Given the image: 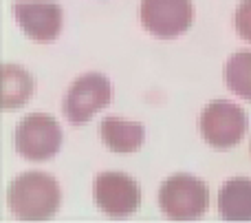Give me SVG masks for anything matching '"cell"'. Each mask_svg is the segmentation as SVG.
Segmentation results:
<instances>
[{
  "instance_id": "cell-1",
  "label": "cell",
  "mask_w": 251,
  "mask_h": 223,
  "mask_svg": "<svg viewBox=\"0 0 251 223\" xmlns=\"http://www.w3.org/2000/svg\"><path fill=\"white\" fill-rule=\"evenodd\" d=\"M11 212L22 221H49L62 201L60 184L47 172H25L7 193Z\"/></svg>"
},
{
  "instance_id": "cell-2",
  "label": "cell",
  "mask_w": 251,
  "mask_h": 223,
  "mask_svg": "<svg viewBox=\"0 0 251 223\" xmlns=\"http://www.w3.org/2000/svg\"><path fill=\"white\" fill-rule=\"evenodd\" d=\"M159 206L172 221H194L207 212V184L192 175H172L161 184Z\"/></svg>"
},
{
  "instance_id": "cell-3",
  "label": "cell",
  "mask_w": 251,
  "mask_h": 223,
  "mask_svg": "<svg viewBox=\"0 0 251 223\" xmlns=\"http://www.w3.org/2000/svg\"><path fill=\"white\" fill-rule=\"evenodd\" d=\"M201 135L212 148L227 150L234 148L247 135L249 119L240 106L225 100H216L207 104L201 113Z\"/></svg>"
},
{
  "instance_id": "cell-4",
  "label": "cell",
  "mask_w": 251,
  "mask_h": 223,
  "mask_svg": "<svg viewBox=\"0 0 251 223\" xmlns=\"http://www.w3.org/2000/svg\"><path fill=\"white\" fill-rule=\"evenodd\" d=\"M62 146V128L51 115L31 113L16 128V148L29 162H47Z\"/></svg>"
},
{
  "instance_id": "cell-5",
  "label": "cell",
  "mask_w": 251,
  "mask_h": 223,
  "mask_svg": "<svg viewBox=\"0 0 251 223\" xmlns=\"http://www.w3.org/2000/svg\"><path fill=\"white\" fill-rule=\"evenodd\" d=\"M113 86L110 80L101 73H86L71 84L64 97V115L71 124H86L95 113L110 104Z\"/></svg>"
},
{
  "instance_id": "cell-6",
  "label": "cell",
  "mask_w": 251,
  "mask_h": 223,
  "mask_svg": "<svg viewBox=\"0 0 251 223\" xmlns=\"http://www.w3.org/2000/svg\"><path fill=\"white\" fill-rule=\"evenodd\" d=\"M141 22L154 38H176L194 22L192 0H143L139 9Z\"/></svg>"
},
{
  "instance_id": "cell-7",
  "label": "cell",
  "mask_w": 251,
  "mask_h": 223,
  "mask_svg": "<svg viewBox=\"0 0 251 223\" xmlns=\"http://www.w3.org/2000/svg\"><path fill=\"white\" fill-rule=\"evenodd\" d=\"M95 203L108 217L122 219L132 215L141 203V190L132 177L124 172H101L93 186Z\"/></svg>"
},
{
  "instance_id": "cell-8",
  "label": "cell",
  "mask_w": 251,
  "mask_h": 223,
  "mask_svg": "<svg viewBox=\"0 0 251 223\" xmlns=\"http://www.w3.org/2000/svg\"><path fill=\"white\" fill-rule=\"evenodd\" d=\"M16 20L35 42H53L62 31V7L53 0H18Z\"/></svg>"
},
{
  "instance_id": "cell-9",
  "label": "cell",
  "mask_w": 251,
  "mask_h": 223,
  "mask_svg": "<svg viewBox=\"0 0 251 223\" xmlns=\"http://www.w3.org/2000/svg\"><path fill=\"white\" fill-rule=\"evenodd\" d=\"M101 141L117 155L137 153L146 139V128L137 122H126L119 117H106L100 124Z\"/></svg>"
},
{
  "instance_id": "cell-10",
  "label": "cell",
  "mask_w": 251,
  "mask_h": 223,
  "mask_svg": "<svg viewBox=\"0 0 251 223\" xmlns=\"http://www.w3.org/2000/svg\"><path fill=\"white\" fill-rule=\"evenodd\" d=\"M218 210L225 221H251V179H229L218 193Z\"/></svg>"
},
{
  "instance_id": "cell-11",
  "label": "cell",
  "mask_w": 251,
  "mask_h": 223,
  "mask_svg": "<svg viewBox=\"0 0 251 223\" xmlns=\"http://www.w3.org/2000/svg\"><path fill=\"white\" fill-rule=\"evenodd\" d=\"M33 78L16 64L2 66V106L7 111L20 109L33 95Z\"/></svg>"
},
{
  "instance_id": "cell-12",
  "label": "cell",
  "mask_w": 251,
  "mask_h": 223,
  "mask_svg": "<svg viewBox=\"0 0 251 223\" xmlns=\"http://www.w3.org/2000/svg\"><path fill=\"white\" fill-rule=\"evenodd\" d=\"M225 82L238 97L251 102V51H238L227 60Z\"/></svg>"
},
{
  "instance_id": "cell-13",
  "label": "cell",
  "mask_w": 251,
  "mask_h": 223,
  "mask_svg": "<svg viewBox=\"0 0 251 223\" xmlns=\"http://www.w3.org/2000/svg\"><path fill=\"white\" fill-rule=\"evenodd\" d=\"M236 31L243 40L251 42V0H243L236 9Z\"/></svg>"
}]
</instances>
